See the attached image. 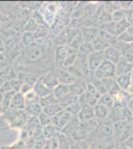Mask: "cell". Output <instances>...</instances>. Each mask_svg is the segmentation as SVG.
Instances as JSON below:
<instances>
[{
    "mask_svg": "<svg viewBox=\"0 0 133 149\" xmlns=\"http://www.w3.org/2000/svg\"><path fill=\"white\" fill-rule=\"evenodd\" d=\"M88 140L91 142H98V141H111L114 140L113 133V122L109 118L100 121L98 125L91 134Z\"/></svg>",
    "mask_w": 133,
    "mask_h": 149,
    "instance_id": "1",
    "label": "cell"
},
{
    "mask_svg": "<svg viewBox=\"0 0 133 149\" xmlns=\"http://www.w3.org/2000/svg\"><path fill=\"white\" fill-rule=\"evenodd\" d=\"M131 122L126 120L113 122V133L116 145L123 144L131 136Z\"/></svg>",
    "mask_w": 133,
    "mask_h": 149,
    "instance_id": "2",
    "label": "cell"
},
{
    "mask_svg": "<svg viewBox=\"0 0 133 149\" xmlns=\"http://www.w3.org/2000/svg\"><path fill=\"white\" fill-rule=\"evenodd\" d=\"M43 48L41 47V45L36 44V42L34 44L30 45V46L26 47L23 49L21 56L24 59V61L28 62L30 64L36 63L42 58L43 56Z\"/></svg>",
    "mask_w": 133,
    "mask_h": 149,
    "instance_id": "3",
    "label": "cell"
},
{
    "mask_svg": "<svg viewBox=\"0 0 133 149\" xmlns=\"http://www.w3.org/2000/svg\"><path fill=\"white\" fill-rule=\"evenodd\" d=\"M91 77L97 79V80L115 79L116 78V68H115V65L104 60L103 63L100 66V68L94 72Z\"/></svg>",
    "mask_w": 133,
    "mask_h": 149,
    "instance_id": "4",
    "label": "cell"
},
{
    "mask_svg": "<svg viewBox=\"0 0 133 149\" xmlns=\"http://www.w3.org/2000/svg\"><path fill=\"white\" fill-rule=\"evenodd\" d=\"M104 55L103 52H97L94 51L93 53H91V55L88 57V68L91 71V74L96 71L101 64L104 61Z\"/></svg>",
    "mask_w": 133,
    "mask_h": 149,
    "instance_id": "5",
    "label": "cell"
},
{
    "mask_svg": "<svg viewBox=\"0 0 133 149\" xmlns=\"http://www.w3.org/2000/svg\"><path fill=\"white\" fill-rule=\"evenodd\" d=\"M72 118V115L64 109L59 114L52 117V124H54L56 127H58L60 129V131H61L62 129H64L70 123Z\"/></svg>",
    "mask_w": 133,
    "mask_h": 149,
    "instance_id": "6",
    "label": "cell"
},
{
    "mask_svg": "<svg viewBox=\"0 0 133 149\" xmlns=\"http://www.w3.org/2000/svg\"><path fill=\"white\" fill-rule=\"evenodd\" d=\"M115 47L121 55V59L133 64V43H122L118 41Z\"/></svg>",
    "mask_w": 133,
    "mask_h": 149,
    "instance_id": "7",
    "label": "cell"
},
{
    "mask_svg": "<svg viewBox=\"0 0 133 149\" xmlns=\"http://www.w3.org/2000/svg\"><path fill=\"white\" fill-rule=\"evenodd\" d=\"M78 51L74 50L72 48H71L70 46H59L56 48L55 50V61L56 63L62 65L63 62L67 59L69 56H71L72 53H76Z\"/></svg>",
    "mask_w": 133,
    "mask_h": 149,
    "instance_id": "8",
    "label": "cell"
},
{
    "mask_svg": "<svg viewBox=\"0 0 133 149\" xmlns=\"http://www.w3.org/2000/svg\"><path fill=\"white\" fill-rule=\"evenodd\" d=\"M40 79H41V81H43V84L52 91L60 84L59 78H58V74H55L54 72H52V71L46 73L44 76L41 77Z\"/></svg>",
    "mask_w": 133,
    "mask_h": 149,
    "instance_id": "9",
    "label": "cell"
},
{
    "mask_svg": "<svg viewBox=\"0 0 133 149\" xmlns=\"http://www.w3.org/2000/svg\"><path fill=\"white\" fill-rule=\"evenodd\" d=\"M81 34L84 42L93 43L100 35V29L96 27H84L81 28Z\"/></svg>",
    "mask_w": 133,
    "mask_h": 149,
    "instance_id": "10",
    "label": "cell"
},
{
    "mask_svg": "<svg viewBox=\"0 0 133 149\" xmlns=\"http://www.w3.org/2000/svg\"><path fill=\"white\" fill-rule=\"evenodd\" d=\"M88 81H86L84 79H78L74 84H72L70 86L71 88V93L76 95L77 97H81V95H84L86 91V86H88Z\"/></svg>",
    "mask_w": 133,
    "mask_h": 149,
    "instance_id": "11",
    "label": "cell"
},
{
    "mask_svg": "<svg viewBox=\"0 0 133 149\" xmlns=\"http://www.w3.org/2000/svg\"><path fill=\"white\" fill-rule=\"evenodd\" d=\"M104 55V59L106 61L110 62V63L116 65L118 62L121 59V55H120L119 51L116 49V47H108L107 49H105V51L103 52Z\"/></svg>",
    "mask_w": 133,
    "mask_h": 149,
    "instance_id": "12",
    "label": "cell"
},
{
    "mask_svg": "<svg viewBox=\"0 0 133 149\" xmlns=\"http://www.w3.org/2000/svg\"><path fill=\"white\" fill-rule=\"evenodd\" d=\"M9 109L15 110H25L26 109V102L24 95L21 93H16L11 100V104Z\"/></svg>",
    "mask_w": 133,
    "mask_h": 149,
    "instance_id": "13",
    "label": "cell"
},
{
    "mask_svg": "<svg viewBox=\"0 0 133 149\" xmlns=\"http://www.w3.org/2000/svg\"><path fill=\"white\" fill-rule=\"evenodd\" d=\"M33 91L35 92V93L37 95V97L39 98H42L46 97V95H49L51 93H53V91L50 90L49 88H47L43 81H41V79L39 78V80L36 81V84L33 86Z\"/></svg>",
    "mask_w": 133,
    "mask_h": 149,
    "instance_id": "14",
    "label": "cell"
},
{
    "mask_svg": "<svg viewBox=\"0 0 133 149\" xmlns=\"http://www.w3.org/2000/svg\"><path fill=\"white\" fill-rule=\"evenodd\" d=\"M116 68V77L121 76V74H130L133 71V64L125 61L123 59H120V61L115 65Z\"/></svg>",
    "mask_w": 133,
    "mask_h": 149,
    "instance_id": "15",
    "label": "cell"
},
{
    "mask_svg": "<svg viewBox=\"0 0 133 149\" xmlns=\"http://www.w3.org/2000/svg\"><path fill=\"white\" fill-rule=\"evenodd\" d=\"M58 78H59L60 84H64V85H69V86H71L72 84H74L75 81L78 80L67 69L60 70L59 73H58Z\"/></svg>",
    "mask_w": 133,
    "mask_h": 149,
    "instance_id": "16",
    "label": "cell"
},
{
    "mask_svg": "<svg viewBox=\"0 0 133 149\" xmlns=\"http://www.w3.org/2000/svg\"><path fill=\"white\" fill-rule=\"evenodd\" d=\"M109 111L110 110L108 109L107 107H105L104 105L100 104V103H97V104L93 107L94 117H95L96 119H98L100 121L107 119L108 116H109Z\"/></svg>",
    "mask_w": 133,
    "mask_h": 149,
    "instance_id": "17",
    "label": "cell"
},
{
    "mask_svg": "<svg viewBox=\"0 0 133 149\" xmlns=\"http://www.w3.org/2000/svg\"><path fill=\"white\" fill-rule=\"evenodd\" d=\"M115 80H116V83H117V85L119 86V88H121L122 91H125V92H126L127 88H129V86L133 83L131 73L118 76L115 78Z\"/></svg>",
    "mask_w": 133,
    "mask_h": 149,
    "instance_id": "18",
    "label": "cell"
},
{
    "mask_svg": "<svg viewBox=\"0 0 133 149\" xmlns=\"http://www.w3.org/2000/svg\"><path fill=\"white\" fill-rule=\"evenodd\" d=\"M60 129L58 127H56L54 124H50V125H47L45 127H42V134L43 137L46 141L49 140V139L55 137L58 134L60 133Z\"/></svg>",
    "mask_w": 133,
    "mask_h": 149,
    "instance_id": "19",
    "label": "cell"
},
{
    "mask_svg": "<svg viewBox=\"0 0 133 149\" xmlns=\"http://www.w3.org/2000/svg\"><path fill=\"white\" fill-rule=\"evenodd\" d=\"M78 117L81 121H88V120H91V119L94 118L93 107H88V105H83Z\"/></svg>",
    "mask_w": 133,
    "mask_h": 149,
    "instance_id": "20",
    "label": "cell"
},
{
    "mask_svg": "<svg viewBox=\"0 0 133 149\" xmlns=\"http://www.w3.org/2000/svg\"><path fill=\"white\" fill-rule=\"evenodd\" d=\"M58 102H59V104L63 107V109H66L68 107H70V105L72 104V103L79 102V97H77V95H74V93H70L69 95L59 98Z\"/></svg>",
    "mask_w": 133,
    "mask_h": 149,
    "instance_id": "21",
    "label": "cell"
},
{
    "mask_svg": "<svg viewBox=\"0 0 133 149\" xmlns=\"http://www.w3.org/2000/svg\"><path fill=\"white\" fill-rule=\"evenodd\" d=\"M25 112L31 117H38L43 112V107H41L40 102L32 103V104L26 105Z\"/></svg>",
    "mask_w": 133,
    "mask_h": 149,
    "instance_id": "22",
    "label": "cell"
},
{
    "mask_svg": "<svg viewBox=\"0 0 133 149\" xmlns=\"http://www.w3.org/2000/svg\"><path fill=\"white\" fill-rule=\"evenodd\" d=\"M71 93V88H70L69 85H64V84H59L56 88L53 90V95H55V97L57 100L61 98L65 95H69Z\"/></svg>",
    "mask_w": 133,
    "mask_h": 149,
    "instance_id": "23",
    "label": "cell"
},
{
    "mask_svg": "<svg viewBox=\"0 0 133 149\" xmlns=\"http://www.w3.org/2000/svg\"><path fill=\"white\" fill-rule=\"evenodd\" d=\"M114 140L111 141H98V142H91L89 149H114L116 147Z\"/></svg>",
    "mask_w": 133,
    "mask_h": 149,
    "instance_id": "24",
    "label": "cell"
},
{
    "mask_svg": "<svg viewBox=\"0 0 133 149\" xmlns=\"http://www.w3.org/2000/svg\"><path fill=\"white\" fill-rule=\"evenodd\" d=\"M63 110H64L63 109V107L59 104V102H58V103H55V104H52V105H49V107H44V109H43V112L52 118V117L56 116L57 114H59L60 112L63 111Z\"/></svg>",
    "mask_w": 133,
    "mask_h": 149,
    "instance_id": "25",
    "label": "cell"
},
{
    "mask_svg": "<svg viewBox=\"0 0 133 149\" xmlns=\"http://www.w3.org/2000/svg\"><path fill=\"white\" fill-rule=\"evenodd\" d=\"M74 143V140L70 138L69 136L64 134L63 132L59 133V148L60 149H70L72 144Z\"/></svg>",
    "mask_w": 133,
    "mask_h": 149,
    "instance_id": "26",
    "label": "cell"
},
{
    "mask_svg": "<svg viewBox=\"0 0 133 149\" xmlns=\"http://www.w3.org/2000/svg\"><path fill=\"white\" fill-rule=\"evenodd\" d=\"M98 103L104 105L105 107H107V109L110 110L113 107H114L115 100H114V97H113L112 95H110L109 93H105V95H102L100 97V100H98Z\"/></svg>",
    "mask_w": 133,
    "mask_h": 149,
    "instance_id": "27",
    "label": "cell"
},
{
    "mask_svg": "<svg viewBox=\"0 0 133 149\" xmlns=\"http://www.w3.org/2000/svg\"><path fill=\"white\" fill-rule=\"evenodd\" d=\"M94 52L93 43L91 42H84L78 50V55L79 56H84V57H88L91 53Z\"/></svg>",
    "mask_w": 133,
    "mask_h": 149,
    "instance_id": "28",
    "label": "cell"
},
{
    "mask_svg": "<svg viewBox=\"0 0 133 149\" xmlns=\"http://www.w3.org/2000/svg\"><path fill=\"white\" fill-rule=\"evenodd\" d=\"M36 42V38L34 33L32 32H24L22 37H21V44L24 48L30 46Z\"/></svg>",
    "mask_w": 133,
    "mask_h": 149,
    "instance_id": "29",
    "label": "cell"
},
{
    "mask_svg": "<svg viewBox=\"0 0 133 149\" xmlns=\"http://www.w3.org/2000/svg\"><path fill=\"white\" fill-rule=\"evenodd\" d=\"M93 46L94 51L104 52L105 49H107V48L109 47V45H108L107 43H106L101 37H100V35H98V37L93 42Z\"/></svg>",
    "mask_w": 133,
    "mask_h": 149,
    "instance_id": "30",
    "label": "cell"
},
{
    "mask_svg": "<svg viewBox=\"0 0 133 149\" xmlns=\"http://www.w3.org/2000/svg\"><path fill=\"white\" fill-rule=\"evenodd\" d=\"M129 28V24L127 23L126 19H123L121 21H118L115 22V35L119 36L125 33L127 31V29Z\"/></svg>",
    "mask_w": 133,
    "mask_h": 149,
    "instance_id": "31",
    "label": "cell"
},
{
    "mask_svg": "<svg viewBox=\"0 0 133 149\" xmlns=\"http://www.w3.org/2000/svg\"><path fill=\"white\" fill-rule=\"evenodd\" d=\"M40 104L41 107L44 109L46 107H49V105H52V104H55V103H58V100L55 97V95L53 93H51L49 95H46V97L40 98Z\"/></svg>",
    "mask_w": 133,
    "mask_h": 149,
    "instance_id": "32",
    "label": "cell"
},
{
    "mask_svg": "<svg viewBox=\"0 0 133 149\" xmlns=\"http://www.w3.org/2000/svg\"><path fill=\"white\" fill-rule=\"evenodd\" d=\"M53 42H54L55 44L57 45V47H59V46H67V45H68V39H67V35H66V32H65V30L63 31L62 33H60L59 35L55 36ZM68 46H69V45H68Z\"/></svg>",
    "mask_w": 133,
    "mask_h": 149,
    "instance_id": "33",
    "label": "cell"
},
{
    "mask_svg": "<svg viewBox=\"0 0 133 149\" xmlns=\"http://www.w3.org/2000/svg\"><path fill=\"white\" fill-rule=\"evenodd\" d=\"M77 58H78V52L72 53L71 56H69L64 62H63V64L61 65L63 67V69H69V68H71V67L75 66L76 61H77Z\"/></svg>",
    "mask_w": 133,
    "mask_h": 149,
    "instance_id": "34",
    "label": "cell"
},
{
    "mask_svg": "<svg viewBox=\"0 0 133 149\" xmlns=\"http://www.w3.org/2000/svg\"><path fill=\"white\" fill-rule=\"evenodd\" d=\"M65 32H66V35H67L68 45L70 46L71 43L75 40V38L78 36V34L79 33V29H76V28H72V27H69L65 30Z\"/></svg>",
    "mask_w": 133,
    "mask_h": 149,
    "instance_id": "35",
    "label": "cell"
},
{
    "mask_svg": "<svg viewBox=\"0 0 133 149\" xmlns=\"http://www.w3.org/2000/svg\"><path fill=\"white\" fill-rule=\"evenodd\" d=\"M81 107H83V105H81L79 102H77L71 104L70 107H68L65 110L69 112V113H71L72 116H78L79 111H81Z\"/></svg>",
    "mask_w": 133,
    "mask_h": 149,
    "instance_id": "36",
    "label": "cell"
},
{
    "mask_svg": "<svg viewBox=\"0 0 133 149\" xmlns=\"http://www.w3.org/2000/svg\"><path fill=\"white\" fill-rule=\"evenodd\" d=\"M24 97H25L26 105L32 104V103H37L40 102V98L37 97V95H36L33 90L27 93L26 95H24Z\"/></svg>",
    "mask_w": 133,
    "mask_h": 149,
    "instance_id": "37",
    "label": "cell"
},
{
    "mask_svg": "<svg viewBox=\"0 0 133 149\" xmlns=\"http://www.w3.org/2000/svg\"><path fill=\"white\" fill-rule=\"evenodd\" d=\"M48 33V30H47V27L46 26H43V25H39L38 28L36 29V31L34 32V35H35V38H36V41L37 40H41L43 38L46 37Z\"/></svg>",
    "mask_w": 133,
    "mask_h": 149,
    "instance_id": "38",
    "label": "cell"
},
{
    "mask_svg": "<svg viewBox=\"0 0 133 149\" xmlns=\"http://www.w3.org/2000/svg\"><path fill=\"white\" fill-rule=\"evenodd\" d=\"M84 43V40L83 38V36H81V30H79V33L78 34V36H77L76 38H75V40L72 41V42L71 43V45H70V47L72 48L74 50H76V51H78L79 48Z\"/></svg>",
    "mask_w": 133,
    "mask_h": 149,
    "instance_id": "39",
    "label": "cell"
},
{
    "mask_svg": "<svg viewBox=\"0 0 133 149\" xmlns=\"http://www.w3.org/2000/svg\"><path fill=\"white\" fill-rule=\"evenodd\" d=\"M37 118H38V121H39V124L42 127H45L47 125L52 124V118H51L50 116H48L46 113H44V112H42Z\"/></svg>",
    "mask_w": 133,
    "mask_h": 149,
    "instance_id": "40",
    "label": "cell"
},
{
    "mask_svg": "<svg viewBox=\"0 0 133 149\" xmlns=\"http://www.w3.org/2000/svg\"><path fill=\"white\" fill-rule=\"evenodd\" d=\"M125 13L126 11L122 10V9H117L116 11H114L111 14V17H112L113 22H118V21H121L125 18Z\"/></svg>",
    "mask_w": 133,
    "mask_h": 149,
    "instance_id": "41",
    "label": "cell"
},
{
    "mask_svg": "<svg viewBox=\"0 0 133 149\" xmlns=\"http://www.w3.org/2000/svg\"><path fill=\"white\" fill-rule=\"evenodd\" d=\"M98 21H100V25H103V24H107L112 21V17H111V14L106 12L105 10L102 11V13L100 14V16L98 17Z\"/></svg>",
    "mask_w": 133,
    "mask_h": 149,
    "instance_id": "42",
    "label": "cell"
},
{
    "mask_svg": "<svg viewBox=\"0 0 133 149\" xmlns=\"http://www.w3.org/2000/svg\"><path fill=\"white\" fill-rule=\"evenodd\" d=\"M38 24L36 23V21L34 19L30 18L29 20L26 22V25H25V32H32L34 33L36 31V29L38 28Z\"/></svg>",
    "mask_w": 133,
    "mask_h": 149,
    "instance_id": "43",
    "label": "cell"
},
{
    "mask_svg": "<svg viewBox=\"0 0 133 149\" xmlns=\"http://www.w3.org/2000/svg\"><path fill=\"white\" fill-rule=\"evenodd\" d=\"M86 93H89V95H93V97H96V98H98V100H100V97H101V95H100V93L97 92V90H96V88H94L93 85L91 83V81H88V86H86Z\"/></svg>",
    "mask_w": 133,
    "mask_h": 149,
    "instance_id": "44",
    "label": "cell"
},
{
    "mask_svg": "<svg viewBox=\"0 0 133 149\" xmlns=\"http://www.w3.org/2000/svg\"><path fill=\"white\" fill-rule=\"evenodd\" d=\"M11 83V86H12V88L15 93H20V90L22 88V85H23V81L19 79H13V80L10 81Z\"/></svg>",
    "mask_w": 133,
    "mask_h": 149,
    "instance_id": "45",
    "label": "cell"
},
{
    "mask_svg": "<svg viewBox=\"0 0 133 149\" xmlns=\"http://www.w3.org/2000/svg\"><path fill=\"white\" fill-rule=\"evenodd\" d=\"M117 39L119 42H122V43H133V36H131L129 33L125 32L123 34L117 36Z\"/></svg>",
    "mask_w": 133,
    "mask_h": 149,
    "instance_id": "46",
    "label": "cell"
},
{
    "mask_svg": "<svg viewBox=\"0 0 133 149\" xmlns=\"http://www.w3.org/2000/svg\"><path fill=\"white\" fill-rule=\"evenodd\" d=\"M47 144L50 146L51 149H59V134L55 137L47 140Z\"/></svg>",
    "mask_w": 133,
    "mask_h": 149,
    "instance_id": "47",
    "label": "cell"
},
{
    "mask_svg": "<svg viewBox=\"0 0 133 149\" xmlns=\"http://www.w3.org/2000/svg\"><path fill=\"white\" fill-rule=\"evenodd\" d=\"M12 91H13V88H12L10 81H7L6 83L4 84L1 88H0V93H2V95L7 93H10V92H12Z\"/></svg>",
    "mask_w": 133,
    "mask_h": 149,
    "instance_id": "48",
    "label": "cell"
},
{
    "mask_svg": "<svg viewBox=\"0 0 133 149\" xmlns=\"http://www.w3.org/2000/svg\"><path fill=\"white\" fill-rule=\"evenodd\" d=\"M125 19L129 26H133V10H127L125 13Z\"/></svg>",
    "mask_w": 133,
    "mask_h": 149,
    "instance_id": "49",
    "label": "cell"
},
{
    "mask_svg": "<svg viewBox=\"0 0 133 149\" xmlns=\"http://www.w3.org/2000/svg\"><path fill=\"white\" fill-rule=\"evenodd\" d=\"M122 146L126 147L127 149H133V136H130L127 140H125V142L121 144Z\"/></svg>",
    "mask_w": 133,
    "mask_h": 149,
    "instance_id": "50",
    "label": "cell"
},
{
    "mask_svg": "<svg viewBox=\"0 0 133 149\" xmlns=\"http://www.w3.org/2000/svg\"><path fill=\"white\" fill-rule=\"evenodd\" d=\"M4 112V105H3V95L0 93V114Z\"/></svg>",
    "mask_w": 133,
    "mask_h": 149,
    "instance_id": "51",
    "label": "cell"
},
{
    "mask_svg": "<svg viewBox=\"0 0 133 149\" xmlns=\"http://www.w3.org/2000/svg\"><path fill=\"white\" fill-rule=\"evenodd\" d=\"M127 107L129 109V110L131 111V113H132V116H133V97H131V100L128 102L127 103Z\"/></svg>",
    "mask_w": 133,
    "mask_h": 149,
    "instance_id": "52",
    "label": "cell"
},
{
    "mask_svg": "<svg viewBox=\"0 0 133 149\" xmlns=\"http://www.w3.org/2000/svg\"><path fill=\"white\" fill-rule=\"evenodd\" d=\"M5 44H4V42L0 39V54H3L4 51H5Z\"/></svg>",
    "mask_w": 133,
    "mask_h": 149,
    "instance_id": "53",
    "label": "cell"
},
{
    "mask_svg": "<svg viewBox=\"0 0 133 149\" xmlns=\"http://www.w3.org/2000/svg\"><path fill=\"white\" fill-rule=\"evenodd\" d=\"M70 149H81V148L79 147V146L76 142H74L72 144V146H71V148H70Z\"/></svg>",
    "mask_w": 133,
    "mask_h": 149,
    "instance_id": "54",
    "label": "cell"
},
{
    "mask_svg": "<svg viewBox=\"0 0 133 149\" xmlns=\"http://www.w3.org/2000/svg\"><path fill=\"white\" fill-rule=\"evenodd\" d=\"M127 32L131 36H133V26H129V28L127 29Z\"/></svg>",
    "mask_w": 133,
    "mask_h": 149,
    "instance_id": "55",
    "label": "cell"
},
{
    "mask_svg": "<svg viewBox=\"0 0 133 149\" xmlns=\"http://www.w3.org/2000/svg\"><path fill=\"white\" fill-rule=\"evenodd\" d=\"M43 149H51V148H50V146L47 144V141H46V144H45V146H44V147H43Z\"/></svg>",
    "mask_w": 133,
    "mask_h": 149,
    "instance_id": "56",
    "label": "cell"
},
{
    "mask_svg": "<svg viewBox=\"0 0 133 149\" xmlns=\"http://www.w3.org/2000/svg\"><path fill=\"white\" fill-rule=\"evenodd\" d=\"M131 136H133V121L131 122Z\"/></svg>",
    "mask_w": 133,
    "mask_h": 149,
    "instance_id": "57",
    "label": "cell"
},
{
    "mask_svg": "<svg viewBox=\"0 0 133 149\" xmlns=\"http://www.w3.org/2000/svg\"><path fill=\"white\" fill-rule=\"evenodd\" d=\"M114 149H121V147H119V146H118V145H117V146H116V147H115Z\"/></svg>",
    "mask_w": 133,
    "mask_h": 149,
    "instance_id": "58",
    "label": "cell"
},
{
    "mask_svg": "<svg viewBox=\"0 0 133 149\" xmlns=\"http://www.w3.org/2000/svg\"><path fill=\"white\" fill-rule=\"evenodd\" d=\"M121 149H127V148H126V147H124V146H122V145H121Z\"/></svg>",
    "mask_w": 133,
    "mask_h": 149,
    "instance_id": "59",
    "label": "cell"
},
{
    "mask_svg": "<svg viewBox=\"0 0 133 149\" xmlns=\"http://www.w3.org/2000/svg\"><path fill=\"white\" fill-rule=\"evenodd\" d=\"M132 97H133V95H132Z\"/></svg>",
    "mask_w": 133,
    "mask_h": 149,
    "instance_id": "60",
    "label": "cell"
},
{
    "mask_svg": "<svg viewBox=\"0 0 133 149\" xmlns=\"http://www.w3.org/2000/svg\"><path fill=\"white\" fill-rule=\"evenodd\" d=\"M59 149H60V148H59Z\"/></svg>",
    "mask_w": 133,
    "mask_h": 149,
    "instance_id": "61",
    "label": "cell"
}]
</instances>
